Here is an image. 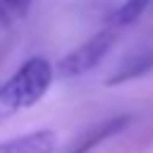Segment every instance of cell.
Listing matches in <instances>:
<instances>
[{
    "mask_svg": "<svg viewBox=\"0 0 153 153\" xmlns=\"http://www.w3.org/2000/svg\"><path fill=\"white\" fill-rule=\"evenodd\" d=\"M31 0H0V19L2 22H17L26 14Z\"/></svg>",
    "mask_w": 153,
    "mask_h": 153,
    "instance_id": "cell-7",
    "label": "cell"
},
{
    "mask_svg": "<svg viewBox=\"0 0 153 153\" xmlns=\"http://www.w3.org/2000/svg\"><path fill=\"white\" fill-rule=\"evenodd\" d=\"M151 0H124V5H120L112 14H110V26H127L131 22H136L141 17V12L148 7Z\"/></svg>",
    "mask_w": 153,
    "mask_h": 153,
    "instance_id": "cell-5",
    "label": "cell"
},
{
    "mask_svg": "<svg viewBox=\"0 0 153 153\" xmlns=\"http://www.w3.org/2000/svg\"><path fill=\"white\" fill-rule=\"evenodd\" d=\"M151 62H153V57H134V60H129L127 65H122V69H117V72L108 79V84L112 86V84H122V81H127V79L141 76V74L151 67Z\"/></svg>",
    "mask_w": 153,
    "mask_h": 153,
    "instance_id": "cell-6",
    "label": "cell"
},
{
    "mask_svg": "<svg viewBox=\"0 0 153 153\" xmlns=\"http://www.w3.org/2000/svg\"><path fill=\"white\" fill-rule=\"evenodd\" d=\"M127 122H129L127 117H115V120L105 122L103 127H98L96 131H91V134H88V136H86V139H84V141H81L76 148H72L69 153H88V151H91V148H96V146H98L103 139H108V136L117 134L122 127H127Z\"/></svg>",
    "mask_w": 153,
    "mask_h": 153,
    "instance_id": "cell-4",
    "label": "cell"
},
{
    "mask_svg": "<svg viewBox=\"0 0 153 153\" xmlns=\"http://www.w3.org/2000/svg\"><path fill=\"white\" fill-rule=\"evenodd\" d=\"M115 45V26H108L103 31H98L96 36H91L86 43H81L79 48L69 50L57 65H55V74L57 76H81L86 72H91Z\"/></svg>",
    "mask_w": 153,
    "mask_h": 153,
    "instance_id": "cell-2",
    "label": "cell"
},
{
    "mask_svg": "<svg viewBox=\"0 0 153 153\" xmlns=\"http://www.w3.org/2000/svg\"><path fill=\"white\" fill-rule=\"evenodd\" d=\"M55 79V67L41 57L33 55L26 62L19 65V69L0 86V124L7 122L19 110L33 108L50 88Z\"/></svg>",
    "mask_w": 153,
    "mask_h": 153,
    "instance_id": "cell-1",
    "label": "cell"
},
{
    "mask_svg": "<svg viewBox=\"0 0 153 153\" xmlns=\"http://www.w3.org/2000/svg\"><path fill=\"white\" fill-rule=\"evenodd\" d=\"M57 148V134L53 129H36L24 136L0 141V153H53Z\"/></svg>",
    "mask_w": 153,
    "mask_h": 153,
    "instance_id": "cell-3",
    "label": "cell"
}]
</instances>
